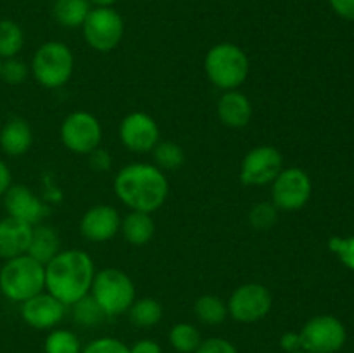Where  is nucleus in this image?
I'll use <instances>...</instances> for the list:
<instances>
[{"label": "nucleus", "mask_w": 354, "mask_h": 353, "mask_svg": "<svg viewBox=\"0 0 354 353\" xmlns=\"http://www.w3.org/2000/svg\"><path fill=\"white\" fill-rule=\"evenodd\" d=\"M28 76V66L21 59L10 57L3 59L2 69H0V80L7 85H21Z\"/></svg>", "instance_id": "obj_31"}, {"label": "nucleus", "mask_w": 354, "mask_h": 353, "mask_svg": "<svg viewBox=\"0 0 354 353\" xmlns=\"http://www.w3.org/2000/svg\"><path fill=\"white\" fill-rule=\"evenodd\" d=\"M95 266L88 253L66 249L45 265V289L62 305L71 307L90 293Z\"/></svg>", "instance_id": "obj_2"}, {"label": "nucleus", "mask_w": 354, "mask_h": 353, "mask_svg": "<svg viewBox=\"0 0 354 353\" xmlns=\"http://www.w3.org/2000/svg\"><path fill=\"white\" fill-rule=\"evenodd\" d=\"M273 307V296L266 286L248 282L232 293L227 308L228 315L241 324H254L263 320Z\"/></svg>", "instance_id": "obj_9"}, {"label": "nucleus", "mask_w": 354, "mask_h": 353, "mask_svg": "<svg viewBox=\"0 0 354 353\" xmlns=\"http://www.w3.org/2000/svg\"><path fill=\"white\" fill-rule=\"evenodd\" d=\"M283 170V156L273 145H258L244 156L241 163V182L249 187L268 185Z\"/></svg>", "instance_id": "obj_12"}, {"label": "nucleus", "mask_w": 354, "mask_h": 353, "mask_svg": "<svg viewBox=\"0 0 354 353\" xmlns=\"http://www.w3.org/2000/svg\"><path fill=\"white\" fill-rule=\"evenodd\" d=\"M12 185V176H10V170L6 163L0 159V196L7 192V189Z\"/></svg>", "instance_id": "obj_39"}, {"label": "nucleus", "mask_w": 354, "mask_h": 353, "mask_svg": "<svg viewBox=\"0 0 354 353\" xmlns=\"http://www.w3.org/2000/svg\"><path fill=\"white\" fill-rule=\"evenodd\" d=\"M118 0H90V3H95L97 7H111Z\"/></svg>", "instance_id": "obj_40"}, {"label": "nucleus", "mask_w": 354, "mask_h": 353, "mask_svg": "<svg viewBox=\"0 0 354 353\" xmlns=\"http://www.w3.org/2000/svg\"><path fill=\"white\" fill-rule=\"evenodd\" d=\"M114 192L131 211L154 213L168 199L169 183L162 170L156 165L131 163L118 172Z\"/></svg>", "instance_id": "obj_1"}, {"label": "nucleus", "mask_w": 354, "mask_h": 353, "mask_svg": "<svg viewBox=\"0 0 354 353\" xmlns=\"http://www.w3.org/2000/svg\"><path fill=\"white\" fill-rule=\"evenodd\" d=\"M328 249L337 258L344 266L354 272V235L351 237H330L328 239Z\"/></svg>", "instance_id": "obj_32"}, {"label": "nucleus", "mask_w": 354, "mask_h": 353, "mask_svg": "<svg viewBox=\"0 0 354 353\" xmlns=\"http://www.w3.org/2000/svg\"><path fill=\"white\" fill-rule=\"evenodd\" d=\"M280 348H282L286 353H292V352H297V350H303L301 348L299 332L289 331L286 332V334H282V338H280Z\"/></svg>", "instance_id": "obj_37"}, {"label": "nucleus", "mask_w": 354, "mask_h": 353, "mask_svg": "<svg viewBox=\"0 0 354 353\" xmlns=\"http://www.w3.org/2000/svg\"><path fill=\"white\" fill-rule=\"evenodd\" d=\"M93 300L107 317L128 311L135 301V284L120 269H104L95 273L90 289Z\"/></svg>", "instance_id": "obj_5"}, {"label": "nucleus", "mask_w": 354, "mask_h": 353, "mask_svg": "<svg viewBox=\"0 0 354 353\" xmlns=\"http://www.w3.org/2000/svg\"><path fill=\"white\" fill-rule=\"evenodd\" d=\"M249 57L239 45L218 44L207 51L204 59V69L216 89L237 90L249 76Z\"/></svg>", "instance_id": "obj_4"}, {"label": "nucleus", "mask_w": 354, "mask_h": 353, "mask_svg": "<svg viewBox=\"0 0 354 353\" xmlns=\"http://www.w3.org/2000/svg\"><path fill=\"white\" fill-rule=\"evenodd\" d=\"M120 138L128 151L149 152L159 142V127L151 114L135 111L121 121Z\"/></svg>", "instance_id": "obj_13"}, {"label": "nucleus", "mask_w": 354, "mask_h": 353, "mask_svg": "<svg viewBox=\"0 0 354 353\" xmlns=\"http://www.w3.org/2000/svg\"><path fill=\"white\" fill-rule=\"evenodd\" d=\"M75 69L71 48L62 42H47L37 48L31 59V73L45 89H61L69 82Z\"/></svg>", "instance_id": "obj_6"}, {"label": "nucleus", "mask_w": 354, "mask_h": 353, "mask_svg": "<svg viewBox=\"0 0 354 353\" xmlns=\"http://www.w3.org/2000/svg\"><path fill=\"white\" fill-rule=\"evenodd\" d=\"M33 144V132L24 118H10L0 130V147L7 156H23Z\"/></svg>", "instance_id": "obj_19"}, {"label": "nucleus", "mask_w": 354, "mask_h": 353, "mask_svg": "<svg viewBox=\"0 0 354 353\" xmlns=\"http://www.w3.org/2000/svg\"><path fill=\"white\" fill-rule=\"evenodd\" d=\"M152 151H154L156 166L161 170H178L185 163V152L176 142H158Z\"/></svg>", "instance_id": "obj_28"}, {"label": "nucleus", "mask_w": 354, "mask_h": 353, "mask_svg": "<svg viewBox=\"0 0 354 353\" xmlns=\"http://www.w3.org/2000/svg\"><path fill=\"white\" fill-rule=\"evenodd\" d=\"M66 315V305L57 298L41 291L37 296L21 303V317L30 327L38 331H47L61 324Z\"/></svg>", "instance_id": "obj_14"}, {"label": "nucleus", "mask_w": 354, "mask_h": 353, "mask_svg": "<svg viewBox=\"0 0 354 353\" xmlns=\"http://www.w3.org/2000/svg\"><path fill=\"white\" fill-rule=\"evenodd\" d=\"M88 163L90 168L95 170V172H107L111 168V163H113V158H111L109 152L106 149H93L88 154Z\"/></svg>", "instance_id": "obj_35"}, {"label": "nucleus", "mask_w": 354, "mask_h": 353, "mask_svg": "<svg viewBox=\"0 0 354 353\" xmlns=\"http://www.w3.org/2000/svg\"><path fill=\"white\" fill-rule=\"evenodd\" d=\"M7 215L30 225H38V221L47 215V204L26 185H10L3 194Z\"/></svg>", "instance_id": "obj_16"}, {"label": "nucleus", "mask_w": 354, "mask_h": 353, "mask_svg": "<svg viewBox=\"0 0 354 353\" xmlns=\"http://www.w3.org/2000/svg\"><path fill=\"white\" fill-rule=\"evenodd\" d=\"M292 353H308V352H304V350H297V352H292Z\"/></svg>", "instance_id": "obj_41"}, {"label": "nucleus", "mask_w": 354, "mask_h": 353, "mask_svg": "<svg viewBox=\"0 0 354 353\" xmlns=\"http://www.w3.org/2000/svg\"><path fill=\"white\" fill-rule=\"evenodd\" d=\"M196 353H239L237 348L232 341L225 338H207L203 339Z\"/></svg>", "instance_id": "obj_34"}, {"label": "nucleus", "mask_w": 354, "mask_h": 353, "mask_svg": "<svg viewBox=\"0 0 354 353\" xmlns=\"http://www.w3.org/2000/svg\"><path fill=\"white\" fill-rule=\"evenodd\" d=\"M301 348L308 353H337L346 345V325L334 315H317L299 331Z\"/></svg>", "instance_id": "obj_7"}, {"label": "nucleus", "mask_w": 354, "mask_h": 353, "mask_svg": "<svg viewBox=\"0 0 354 353\" xmlns=\"http://www.w3.org/2000/svg\"><path fill=\"white\" fill-rule=\"evenodd\" d=\"M130 322L137 327H154L162 318V305L156 298H142L135 300L128 308Z\"/></svg>", "instance_id": "obj_23"}, {"label": "nucleus", "mask_w": 354, "mask_h": 353, "mask_svg": "<svg viewBox=\"0 0 354 353\" xmlns=\"http://www.w3.org/2000/svg\"><path fill=\"white\" fill-rule=\"evenodd\" d=\"M216 113L225 127L244 128L252 118V104L245 93L239 90H227L218 99Z\"/></svg>", "instance_id": "obj_18"}, {"label": "nucleus", "mask_w": 354, "mask_h": 353, "mask_svg": "<svg viewBox=\"0 0 354 353\" xmlns=\"http://www.w3.org/2000/svg\"><path fill=\"white\" fill-rule=\"evenodd\" d=\"M24 47V31L16 21L0 19V59L16 57Z\"/></svg>", "instance_id": "obj_25"}, {"label": "nucleus", "mask_w": 354, "mask_h": 353, "mask_svg": "<svg viewBox=\"0 0 354 353\" xmlns=\"http://www.w3.org/2000/svg\"><path fill=\"white\" fill-rule=\"evenodd\" d=\"M168 338L169 345L178 353H196L201 341H203L199 329L192 324H187V322H180V324L173 325Z\"/></svg>", "instance_id": "obj_26"}, {"label": "nucleus", "mask_w": 354, "mask_h": 353, "mask_svg": "<svg viewBox=\"0 0 354 353\" xmlns=\"http://www.w3.org/2000/svg\"><path fill=\"white\" fill-rule=\"evenodd\" d=\"M313 183L304 170L292 166L283 168L272 182V203L277 210L299 211L310 201Z\"/></svg>", "instance_id": "obj_10"}, {"label": "nucleus", "mask_w": 354, "mask_h": 353, "mask_svg": "<svg viewBox=\"0 0 354 353\" xmlns=\"http://www.w3.org/2000/svg\"><path fill=\"white\" fill-rule=\"evenodd\" d=\"M45 289V265L21 255L6 260L0 269V291L3 296L16 303H24Z\"/></svg>", "instance_id": "obj_3"}, {"label": "nucleus", "mask_w": 354, "mask_h": 353, "mask_svg": "<svg viewBox=\"0 0 354 353\" xmlns=\"http://www.w3.org/2000/svg\"><path fill=\"white\" fill-rule=\"evenodd\" d=\"M130 353H162V348L154 339H140L130 346Z\"/></svg>", "instance_id": "obj_38"}, {"label": "nucleus", "mask_w": 354, "mask_h": 353, "mask_svg": "<svg viewBox=\"0 0 354 353\" xmlns=\"http://www.w3.org/2000/svg\"><path fill=\"white\" fill-rule=\"evenodd\" d=\"M279 220V210L273 203H263L254 204L249 211V224L256 230H268Z\"/></svg>", "instance_id": "obj_30"}, {"label": "nucleus", "mask_w": 354, "mask_h": 353, "mask_svg": "<svg viewBox=\"0 0 354 353\" xmlns=\"http://www.w3.org/2000/svg\"><path fill=\"white\" fill-rule=\"evenodd\" d=\"M35 225L17 218L7 217L0 220V258L12 260L26 255Z\"/></svg>", "instance_id": "obj_17"}, {"label": "nucleus", "mask_w": 354, "mask_h": 353, "mask_svg": "<svg viewBox=\"0 0 354 353\" xmlns=\"http://www.w3.org/2000/svg\"><path fill=\"white\" fill-rule=\"evenodd\" d=\"M332 10L346 21H354V0H328Z\"/></svg>", "instance_id": "obj_36"}, {"label": "nucleus", "mask_w": 354, "mask_h": 353, "mask_svg": "<svg viewBox=\"0 0 354 353\" xmlns=\"http://www.w3.org/2000/svg\"><path fill=\"white\" fill-rule=\"evenodd\" d=\"M194 311H196V317L206 325H220L228 317L227 303L214 294H203L197 298Z\"/></svg>", "instance_id": "obj_24"}, {"label": "nucleus", "mask_w": 354, "mask_h": 353, "mask_svg": "<svg viewBox=\"0 0 354 353\" xmlns=\"http://www.w3.org/2000/svg\"><path fill=\"white\" fill-rule=\"evenodd\" d=\"M71 307L73 320L78 325H82V327H93V325H97L104 317H106L90 293L86 294V296H83L82 300L76 301V303H73Z\"/></svg>", "instance_id": "obj_29"}, {"label": "nucleus", "mask_w": 354, "mask_h": 353, "mask_svg": "<svg viewBox=\"0 0 354 353\" xmlns=\"http://www.w3.org/2000/svg\"><path fill=\"white\" fill-rule=\"evenodd\" d=\"M90 10V0H55L52 7L54 19L64 28L83 26Z\"/></svg>", "instance_id": "obj_22"}, {"label": "nucleus", "mask_w": 354, "mask_h": 353, "mask_svg": "<svg viewBox=\"0 0 354 353\" xmlns=\"http://www.w3.org/2000/svg\"><path fill=\"white\" fill-rule=\"evenodd\" d=\"M121 228V217L116 208L97 204L85 211L80 220V232L86 241L106 242L113 239Z\"/></svg>", "instance_id": "obj_15"}, {"label": "nucleus", "mask_w": 354, "mask_h": 353, "mask_svg": "<svg viewBox=\"0 0 354 353\" xmlns=\"http://www.w3.org/2000/svg\"><path fill=\"white\" fill-rule=\"evenodd\" d=\"M0 69H2V59H0Z\"/></svg>", "instance_id": "obj_42"}, {"label": "nucleus", "mask_w": 354, "mask_h": 353, "mask_svg": "<svg viewBox=\"0 0 354 353\" xmlns=\"http://www.w3.org/2000/svg\"><path fill=\"white\" fill-rule=\"evenodd\" d=\"M59 253H61V237L57 230L48 225H35L26 255L40 262L41 265H47Z\"/></svg>", "instance_id": "obj_20"}, {"label": "nucleus", "mask_w": 354, "mask_h": 353, "mask_svg": "<svg viewBox=\"0 0 354 353\" xmlns=\"http://www.w3.org/2000/svg\"><path fill=\"white\" fill-rule=\"evenodd\" d=\"M82 353H130V346L116 338H97L82 350Z\"/></svg>", "instance_id": "obj_33"}, {"label": "nucleus", "mask_w": 354, "mask_h": 353, "mask_svg": "<svg viewBox=\"0 0 354 353\" xmlns=\"http://www.w3.org/2000/svg\"><path fill=\"white\" fill-rule=\"evenodd\" d=\"M61 141L75 154L88 156L102 141V127L92 113L75 111L61 125Z\"/></svg>", "instance_id": "obj_11"}, {"label": "nucleus", "mask_w": 354, "mask_h": 353, "mask_svg": "<svg viewBox=\"0 0 354 353\" xmlns=\"http://www.w3.org/2000/svg\"><path fill=\"white\" fill-rule=\"evenodd\" d=\"M45 353H82L78 336L68 329H55L48 332L44 343Z\"/></svg>", "instance_id": "obj_27"}, {"label": "nucleus", "mask_w": 354, "mask_h": 353, "mask_svg": "<svg viewBox=\"0 0 354 353\" xmlns=\"http://www.w3.org/2000/svg\"><path fill=\"white\" fill-rule=\"evenodd\" d=\"M121 234L131 246H144L154 237L156 225L151 213L144 211H131L121 220Z\"/></svg>", "instance_id": "obj_21"}, {"label": "nucleus", "mask_w": 354, "mask_h": 353, "mask_svg": "<svg viewBox=\"0 0 354 353\" xmlns=\"http://www.w3.org/2000/svg\"><path fill=\"white\" fill-rule=\"evenodd\" d=\"M82 28L86 44L97 52L114 51L124 33L123 17L113 7L92 9Z\"/></svg>", "instance_id": "obj_8"}]
</instances>
